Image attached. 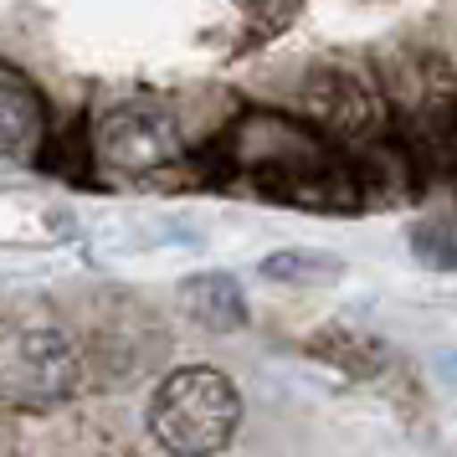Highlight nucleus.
Masks as SVG:
<instances>
[{
  "mask_svg": "<svg viewBox=\"0 0 457 457\" xmlns=\"http://www.w3.org/2000/svg\"><path fill=\"white\" fill-rule=\"evenodd\" d=\"M242 427V395L211 365H180L149 395V436L175 457H216Z\"/></svg>",
  "mask_w": 457,
  "mask_h": 457,
  "instance_id": "1",
  "label": "nucleus"
},
{
  "mask_svg": "<svg viewBox=\"0 0 457 457\" xmlns=\"http://www.w3.org/2000/svg\"><path fill=\"white\" fill-rule=\"evenodd\" d=\"M83 391V354L57 324H0V401L16 411H52Z\"/></svg>",
  "mask_w": 457,
  "mask_h": 457,
  "instance_id": "2",
  "label": "nucleus"
},
{
  "mask_svg": "<svg viewBox=\"0 0 457 457\" xmlns=\"http://www.w3.org/2000/svg\"><path fill=\"white\" fill-rule=\"evenodd\" d=\"M98 160L113 175H154L180 160V129L160 108L129 104L98 124Z\"/></svg>",
  "mask_w": 457,
  "mask_h": 457,
  "instance_id": "3",
  "label": "nucleus"
},
{
  "mask_svg": "<svg viewBox=\"0 0 457 457\" xmlns=\"http://www.w3.org/2000/svg\"><path fill=\"white\" fill-rule=\"evenodd\" d=\"M298 108L309 113L313 124L334 129V134H365V129H375V113H380L370 83H360L350 67H329V62L303 72Z\"/></svg>",
  "mask_w": 457,
  "mask_h": 457,
  "instance_id": "4",
  "label": "nucleus"
},
{
  "mask_svg": "<svg viewBox=\"0 0 457 457\" xmlns=\"http://www.w3.org/2000/svg\"><path fill=\"white\" fill-rule=\"evenodd\" d=\"M46 134V104L42 93L26 83L16 67L0 62V154L5 160H21L42 145Z\"/></svg>",
  "mask_w": 457,
  "mask_h": 457,
  "instance_id": "5",
  "label": "nucleus"
},
{
  "mask_svg": "<svg viewBox=\"0 0 457 457\" xmlns=\"http://www.w3.org/2000/svg\"><path fill=\"white\" fill-rule=\"evenodd\" d=\"M180 309L211 334H231L247 324V298L237 288V278L227 272H195L180 283Z\"/></svg>",
  "mask_w": 457,
  "mask_h": 457,
  "instance_id": "6",
  "label": "nucleus"
},
{
  "mask_svg": "<svg viewBox=\"0 0 457 457\" xmlns=\"http://www.w3.org/2000/svg\"><path fill=\"white\" fill-rule=\"evenodd\" d=\"M313 354L345 365L350 375H375L380 365H386V345H380V339H365V334H350V329L319 334V339H313Z\"/></svg>",
  "mask_w": 457,
  "mask_h": 457,
  "instance_id": "7",
  "label": "nucleus"
},
{
  "mask_svg": "<svg viewBox=\"0 0 457 457\" xmlns=\"http://www.w3.org/2000/svg\"><path fill=\"white\" fill-rule=\"evenodd\" d=\"M268 278H339V262L334 257H303V252H283V257H268L262 262Z\"/></svg>",
  "mask_w": 457,
  "mask_h": 457,
  "instance_id": "8",
  "label": "nucleus"
},
{
  "mask_svg": "<svg viewBox=\"0 0 457 457\" xmlns=\"http://www.w3.org/2000/svg\"><path fill=\"white\" fill-rule=\"evenodd\" d=\"M416 252H421L427 262H436V268H453L457 262V242L442 227H421L416 231Z\"/></svg>",
  "mask_w": 457,
  "mask_h": 457,
  "instance_id": "9",
  "label": "nucleus"
}]
</instances>
